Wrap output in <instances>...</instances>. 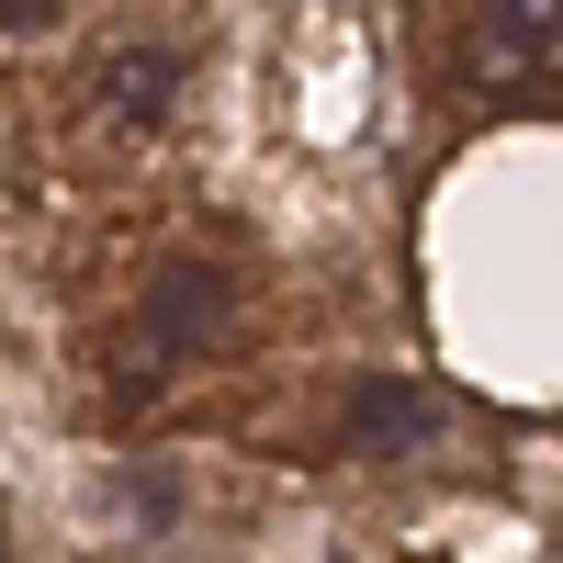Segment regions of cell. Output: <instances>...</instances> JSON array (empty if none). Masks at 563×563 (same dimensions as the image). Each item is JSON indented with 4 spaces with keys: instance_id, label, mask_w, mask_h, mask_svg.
Here are the masks:
<instances>
[{
    "instance_id": "cell-6",
    "label": "cell",
    "mask_w": 563,
    "mask_h": 563,
    "mask_svg": "<svg viewBox=\"0 0 563 563\" xmlns=\"http://www.w3.org/2000/svg\"><path fill=\"white\" fill-rule=\"evenodd\" d=\"M0 530H12V519H0Z\"/></svg>"
},
{
    "instance_id": "cell-3",
    "label": "cell",
    "mask_w": 563,
    "mask_h": 563,
    "mask_svg": "<svg viewBox=\"0 0 563 563\" xmlns=\"http://www.w3.org/2000/svg\"><path fill=\"white\" fill-rule=\"evenodd\" d=\"M440 384H417V372H372V384L350 395V451H372V462H429V440H440Z\"/></svg>"
},
{
    "instance_id": "cell-1",
    "label": "cell",
    "mask_w": 563,
    "mask_h": 563,
    "mask_svg": "<svg viewBox=\"0 0 563 563\" xmlns=\"http://www.w3.org/2000/svg\"><path fill=\"white\" fill-rule=\"evenodd\" d=\"M225 316H238V282L214 260H169L147 294H135V327L113 339V395H147V372H169L180 350L225 339Z\"/></svg>"
},
{
    "instance_id": "cell-2",
    "label": "cell",
    "mask_w": 563,
    "mask_h": 563,
    "mask_svg": "<svg viewBox=\"0 0 563 563\" xmlns=\"http://www.w3.org/2000/svg\"><path fill=\"white\" fill-rule=\"evenodd\" d=\"M552 45H563V0H485L462 68H474V90L507 102V90H541L552 79Z\"/></svg>"
},
{
    "instance_id": "cell-4",
    "label": "cell",
    "mask_w": 563,
    "mask_h": 563,
    "mask_svg": "<svg viewBox=\"0 0 563 563\" xmlns=\"http://www.w3.org/2000/svg\"><path fill=\"white\" fill-rule=\"evenodd\" d=\"M102 102H113V124H158L180 102V57H169V45H124V57H102Z\"/></svg>"
},
{
    "instance_id": "cell-5",
    "label": "cell",
    "mask_w": 563,
    "mask_h": 563,
    "mask_svg": "<svg viewBox=\"0 0 563 563\" xmlns=\"http://www.w3.org/2000/svg\"><path fill=\"white\" fill-rule=\"evenodd\" d=\"M45 12H57V0H0V23H12V34H23V23H45Z\"/></svg>"
}]
</instances>
